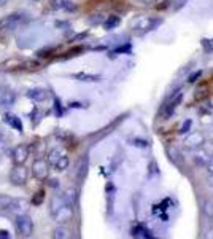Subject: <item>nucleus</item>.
Wrapping results in <instances>:
<instances>
[{"instance_id":"33","label":"nucleus","mask_w":213,"mask_h":239,"mask_svg":"<svg viewBox=\"0 0 213 239\" xmlns=\"http://www.w3.org/2000/svg\"><path fill=\"white\" fill-rule=\"evenodd\" d=\"M207 182H208V185H210V187H213V172H211V175L208 177V180H207Z\"/></svg>"},{"instance_id":"27","label":"nucleus","mask_w":213,"mask_h":239,"mask_svg":"<svg viewBox=\"0 0 213 239\" xmlns=\"http://www.w3.org/2000/svg\"><path fill=\"white\" fill-rule=\"evenodd\" d=\"M54 110H56V115H58V116H61V115H62V110H61V104H59V101H58V99L54 101Z\"/></svg>"},{"instance_id":"10","label":"nucleus","mask_w":213,"mask_h":239,"mask_svg":"<svg viewBox=\"0 0 213 239\" xmlns=\"http://www.w3.org/2000/svg\"><path fill=\"white\" fill-rule=\"evenodd\" d=\"M53 8L72 11V10H75V3L72 2V0H54V2H53Z\"/></svg>"},{"instance_id":"6","label":"nucleus","mask_w":213,"mask_h":239,"mask_svg":"<svg viewBox=\"0 0 213 239\" xmlns=\"http://www.w3.org/2000/svg\"><path fill=\"white\" fill-rule=\"evenodd\" d=\"M16 101V96L13 91L6 88H0V107H10Z\"/></svg>"},{"instance_id":"35","label":"nucleus","mask_w":213,"mask_h":239,"mask_svg":"<svg viewBox=\"0 0 213 239\" xmlns=\"http://www.w3.org/2000/svg\"><path fill=\"white\" fill-rule=\"evenodd\" d=\"M2 140H3V137H2V134H0V144H2Z\"/></svg>"},{"instance_id":"32","label":"nucleus","mask_w":213,"mask_h":239,"mask_svg":"<svg viewBox=\"0 0 213 239\" xmlns=\"http://www.w3.org/2000/svg\"><path fill=\"white\" fill-rule=\"evenodd\" d=\"M205 237H210V239H213V227L207 231V234H205Z\"/></svg>"},{"instance_id":"20","label":"nucleus","mask_w":213,"mask_h":239,"mask_svg":"<svg viewBox=\"0 0 213 239\" xmlns=\"http://www.w3.org/2000/svg\"><path fill=\"white\" fill-rule=\"evenodd\" d=\"M11 201H13V198H10V196L0 194V210L8 209V207H10V204H11Z\"/></svg>"},{"instance_id":"28","label":"nucleus","mask_w":213,"mask_h":239,"mask_svg":"<svg viewBox=\"0 0 213 239\" xmlns=\"http://www.w3.org/2000/svg\"><path fill=\"white\" fill-rule=\"evenodd\" d=\"M48 185L53 187V188H56V187H59V180H58V179H51V180H48Z\"/></svg>"},{"instance_id":"9","label":"nucleus","mask_w":213,"mask_h":239,"mask_svg":"<svg viewBox=\"0 0 213 239\" xmlns=\"http://www.w3.org/2000/svg\"><path fill=\"white\" fill-rule=\"evenodd\" d=\"M27 97H30V99L35 101V102H41V101H45L48 97V93L45 89H41V88H35V89L27 91Z\"/></svg>"},{"instance_id":"22","label":"nucleus","mask_w":213,"mask_h":239,"mask_svg":"<svg viewBox=\"0 0 213 239\" xmlns=\"http://www.w3.org/2000/svg\"><path fill=\"white\" fill-rule=\"evenodd\" d=\"M68 236H70L68 230H65V228H58L53 234V237H56V239H67Z\"/></svg>"},{"instance_id":"14","label":"nucleus","mask_w":213,"mask_h":239,"mask_svg":"<svg viewBox=\"0 0 213 239\" xmlns=\"http://www.w3.org/2000/svg\"><path fill=\"white\" fill-rule=\"evenodd\" d=\"M86 171H88V158L83 156L80 159V163H78V167H76V177L78 179H84V175H86Z\"/></svg>"},{"instance_id":"17","label":"nucleus","mask_w":213,"mask_h":239,"mask_svg":"<svg viewBox=\"0 0 213 239\" xmlns=\"http://www.w3.org/2000/svg\"><path fill=\"white\" fill-rule=\"evenodd\" d=\"M119 23H121V19H119L118 16H110V18H106L103 26H105L106 30H111V29H115L116 26H119Z\"/></svg>"},{"instance_id":"24","label":"nucleus","mask_w":213,"mask_h":239,"mask_svg":"<svg viewBox=\"0 0 213 239\" xmlns=\"http://www.w3.org/2000/svg\"><path fill=\"white\" fill-rule=\"evenodd\" d=\"M131 142H132V145H135V147H141V148L148 145V142H146V140H141V139H132Z\"/></svg>"},{"instance_id":"29","label":"nucleus","mask_w":213,"mask_h":239,"mask_svg":"<svg viewBox=\"0 0 213 239\" xmlns=\"http://www.w3.org/2000/svg\"><path fill=\"white\" fill-rule=\"evenodd\" d=\"M129 50H131V45H126V46H123V48H118L116 53H123V51H129Z\"/></svg>"},{"instance_id":"15","label":"nucleus","mask_w":213,"mask_h":239,"mask_svg":"<svg viewBox=\"0 0 213 239\" xmlns=\"http://www.w3.org/2000/svg\"><path fill=\"white\" fill-rule=\"evenodd\" d=\"M64 155H65V152H64L62 148H53L51 152H49V158H48L49 164L54 166V164L59 161V158H61V156H64Z\"/></svg>"},{"instance_id":"8","label":"nucleus","mask_w":213,"mask_h":239,"mask_svg":"<svg viewBox=\"0 0 213 239\" xmlns=\"http://www.w3.org/2000/svg\"><path fill=\"white\" fill-rule=\"evenodd\" d=\"M27 155H29L27 147L26 145H18L16 148L13 150V161H15L16 164H23L27 159Z\"/></svg>"},{"instance_id":"31","label":"nucleus","mask_w":213,"mask_h":239,"mask_svg":"<svg viewBox=\"0 0 213 239\" xmlns=\"http://www.w3.org/2000/svg\"><path fill=\"white\" fill-rule=\"evenodd\" d=\"M199 75H201V72H197V73H194V75H191V77H189V81H191V83L196 81V78H197Z\"/></svg>"},{"instance_id":"26","label":"nucleus","mask_w":213,"mask_h":239,"mask_svg":"<svg viewBox=\"0 0 213 239\" xmlns=\"http://www.w3.org/2000/svg\"><path fill=\"white\" fill-rule=\"evenodd\" d=\"M189 126H191V121L188 120V121H184V124L181 126V129H180V134H186V132L189 131Z\"/></svg>"},{"instance_id":"25","label":"nucleus","mask_w":213,"mask_h":239,"mask_svg":"<svg viewBox=\"0 0 213 239\" xmlns=\"http://www.w3.org/2000/svg\"><path fill=\"white\" fill-rule=\"evenodd\" d=\"M204 166H205V169H207V171L211 174V172H213V156H208V159L205 161Z\"/></svg>"},{"instance_id":"18","label":"nucleus","mask_w":213,"mask_h":239,"mask_svg":"<svg viewBox=\"0 0 213 239\" xmlns=\"http://www.w3.org/2000/svg\"><path fill=\"white\" fill-rule=\"evenodd\" d=\"M67 166H68V156H67V153H65L64 156L59 158V161L54 164V167L58 171H64V169H67Z\"/></svg>"},{"instance_id":"30","label":"nucleus","mask_w":213,"mask_h":239,"mask_svg":"<svg viewBox=\"0 0 213 239\" xmlns=\"http://www.w3.org/2000/svg\"><path fill=\"white\" fill-rule=\"evenodd\" d=\"M0 237H5V239L10 237V233H8L6 230H0Z\"/></svg>"},{"instance_id":"4","label":"nucleus","mask_w":213,"mask_h":239,"mask_svg":"<svg viewBox=\"0 0 213 239\" xmlns=\"http://www.w3.org/2000/svg\"><path fill=\"white\" fill-rule=\"evenodd\" d=\"M10 180H11V184H15V185H24L26 180H27V169L23 164H16L10 174Z\"/></svg>"},{"instance_id":"21","label":"nucleus","mask_w":213,"mask_h":239,"mask_svg":"<svg viewBox=\"0 0 213 239\" xmlns=\"http://www.w3.org/2000/svg\"><path fill=\"white\" fill-rule=\"evenodd\" d=\"M193 159H194V163H197V164H205V161L208 159V155L204 153V152H199V153L194 155Z\"/></svg>"},{"instance_id":"1","label":"nucleus","mask_w":213,"mask_h":239,"mask_svg":"<svg viewBox=\"0 0 213 239\" xmlns=\"http://www.w3.org/2000/svg\"><path fill=\"white\" fill-rule=\"evenodd\" d=\"M16 230L21 236H30L32 231H33V223H32V219L26 214H19L16 217Z\"/></svg>"},{"instance_id":"16","label":"nucleus","mask_w":213,"mask_h":239,"mask_svg":"<svg viewBox=\"0 0 213 239\" xmlns=\"http://www.w3.org/2000/svg\"><path fill=\"white\" fill-rule=\"evenodd\" d=\"M156 24L154 19H150V18H141L137 24V29H141V30H151Z\"/></svg>"},{"instance_id":"19","label":"nucleus","mask_w":213,"mask_h":239,"mask_svg":"<svg viewBox=\"0 0 213 239\" xmlns=\"http://www.w3.org/2000/svg\"><path fill=\"white\" fill-rule=\"evenodd\" d=\"M202 210H204V214L207 215L208 219H213V201H205Z\"/></svg>"},{"instance_id":"3","label":"nucleus","mask_w":213,"mask_h":239,"mask_svg":"<svg viewBox=\"0 0 213 239\" xmlns=\"http://www.w3.org/2000/svg\"><path fill=\"white\" fill-rule=\"evenodd\" d=\"M72 217H73V209H72V204H70V202H65V204L61 206L53 214V219L58 223H67V222L72 220Z\"/></svg>"},{"instance_id":"11","label":"nucleus","mask_w":213,"mask_h":239,"mask_svg":"<svg viewBox=\"0 0 213 239\" xmlns=\"http://www.w3.org/2000/svg\"><path fill=\"white\" fill-rule=\"evenodd\" d=\"M5 121L8 123L11 128H15L16 131H23V123H21V120L16 116V115H11V113H5Z\"/></svg>"},{"instance_id":"5","label":"nucleus","mask_w":213,"mask_h":239,"mask_svg":"<svg viewBox=\"0 0 213 239\" xmlns=\"http://www.w3.org/2000/svg\"><path fill=\"white\" fill-rule=\"evenodd\" d=\"M32 171H33V175L37 177L38 180H45L46 177H48V164H46V161H43V159H37L33 163V166H32Z\"/></svg>"},{"instance_id":"12","label":"nucleus","mask_w":213,"mask_h":239,"mask_svg":"<svg viewBox=\"0 0 213 239\" xmlns=\"http://www.w3.org/2000/svg\"><path fill=\"white\" fill-rule=\"evenodd\" d=\"M26 207H27V202L24 199H13L8 209H11L13 212H16V214H23L26 210Z\"/></svg>"},{"instance_id":"13","label":"nucleus","mask_w":213,"mask_h":239,"mask_svg":"<svg viewBox=\"0 0 213 239\" xmlns=\"http://www.w3.org/2000/svg\"><path fill=\"white\" fill-rule=\"evenodd\" d=\"M73 78L80 80V81H100V77H99V75H92V73H86V72L75 73Z\"/></svg>"},{"instance_id":"34","label":"nucleus","mask_w":213,"mask_h":239,"mask_svg":"<svg viewBox=\"0 0 213 239\" xmlns=\"http://www.w3.org/2000/svg\"><path fill=\"white\" fill-rule=\"evenodd\" d=\"M6 2H8V0H0V5H5Z\"/></svg>"},{"instance_id":"2","label":"nucleus","mask_w":213,"mask_h":239,"mask_svg":"<svg viewBox=\"0 0 213 239\" xmlns=\"http://www.w3.org/2000/svg\"><path fill=\"white\" fill-rule=\"evenodd\" d=\"M205 144V136L202 134V132H199V131H194V132H191V134L184 139V148H188V150H196L199 148V147H202Z\"/></svg>"},{"instance_id":"7","label":"nucleus","mask_w":213,"mask_h":239,"mask_svg":"<svg viewBox=\"0 0 213 239\" xmlns=\"http://www.w3.org/2000/svg\"><path fill=\"white\" fill-rule=\"evenodd\" d=\"M21 19H23V15H19V13H15V15L6 16L5 19L0 21V30H3V29H13V27H15Z\"/></svg>"},{"instance_id":"23","label":"nucleus","mask_w":213,"mask_h":239,"mask_svg":"<svg viewBox=\"0 0 213 239\" xmlns=\"http://www.w3.org/2000/svg\"><path fill=\"white\" fill-rule=\"evenodd\" d=\"M43 199H45V191H43V190H40V191L35 193V196L32 198V204L38 206V204H41V202H43Z\"/></svg>"}]
</instances>
